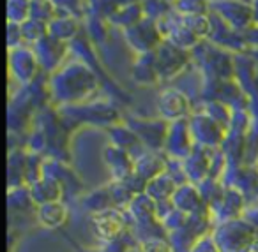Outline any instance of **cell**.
Wrapping results in <instances>:
<instances>
[{
  "instance_id": "obj_2",
  "label": "cell",
  "mask_w": 258,
  "mask_h": 252,
  "mask_svg": "<svg viewBox=\"0 0 258 252\" xmlns=\"http://www.w3.org/2000/svg\"><path fill=\"white\" fill-rule=\"evenodd\" d=\"M191 58L200 69L204 83H221L235 78V55L216 46L209 39L200 41L191 51Z\"/></svg>"
},
{
  "instance_id": "obj_38",
  "label": "cell",
  "mask_w": 258,
  "mask_h": 252,
  "mask_svg": "<svg viewBox=\"0 0 258 252\" xmlns=\"http://www.w3.org/2000/svg\"><path fill=\"white\" fill-rule=\"evenodd\" d=\"M244 39L249 46H258V25H253L247 32H244Z\"/></svg>"
},
{
  "instance_id": "obj_43",
  "label": "cell",
  "mask_w": 258,
  "mask_h": 252,
  "mask_svg": "<svg viewBox=\"0 0 258 252\" xmlns=\"http://www.w3.org/2000/svg\"><path fill=\"white\" fill-rule=\"evenodd\" d=\"M89 252H97V250H89Z\"/></svg>"
},
{
  "instance_id": "obj_21",
  "label": "cell",
  "mask_w": 258,
  "mask_h": 252,
  "mask_svg": "<svg viewBox=\"0 0 258 252\" xmlns=\"http://www.w3.org/2000/svg\"><path fill=\"white\" fill-rule=\"evenodd\" d=\"M166 167H168V162H166V157L161 155V152L145 150L142 155H138L135 159V173L145 182L165 173Z\"/></svg>"
},
{
  "instance_id": "obj_3",
  "label": "cell",
  "mask_w": 258,
  "mask_h": 252,
  "mask_svg": "<svg viewBox=\"0 0 258 252\" xmlns=\"http://www.w3.org/2000/svg\"><path fill=\"white\" fill-rule=\"evenodd\" d=\"M212 236L221 252H254L258 243V233L242 217L219 222Z\"/></svg>"
},
{
  "instance_id": "obj_37",
  "label": "cell",
  "mask_w": 258,
  "mask_h": 252,
  "mask_svg": "<svg viewBox=\"0 0 258 252\" xmlns=\"http://www.w3.org/2000/svg\"><path fill=\"white\" fill-rule=\"evenodd\" d=\"M189 252H221V250H219L212 233H205V234H202V236H198L197 240L191 243Z\"/></svg>"
},
{
  "instance_id": "obj_30",
  "label": "cell",
  "mask_w": 258,
  "mask_h": 252,
  "mask_svg": "<svg viewBox=\"0 0 258 252\" xmlns=\"http://www.w3.org/2000/svg\"><path fill=\"white\" fill-rule=\"evenodd\" d=\"M182 16V15H180ZM182 22L195 36H198L202 41L207 39L211 34V13L209 15H191V16H182Z\"/></svg>"
},
{
  "instance_id": "obj_39",
  "label": "cell",
  "mask_w": 258,
  "mask_h": 252,
  "mask_svg": "<svg viewBox=\"0 0 258 252\" xmlns=\"http://www.w3.org/2000/svg\"><path fill=\"white\" fill-rule=\"evenodd\" d=\"M117 8H124V6H131V4H142L144 0H113Z\"/></svg>"
},
{
  "instance_id": "obj_27",
  "label": "cell",
  "mask_w": 258,
  "mask_h": 252,
  "mask_svg": "<svg viewBox=\"0 0 258 252\" xmlns=\"http://www.w3.org/2000/svg\"><path fill=\"white\" fill-rule=\"evenodd\" d=\"M204 111L209 115V117L214 118V120L218 122L225 131H230V127H232V120H233V113H235V111H233L228 104H225L223 101H218V99L205 101Z\"/></svg>"
},
{
  "instance_id": "obj_40",
  "label": "cell",
  "mask_w": 258,
  "mask_h": 252,
  "mask_svg": "<svg viewBox=\"0 0 258 252\" xmlns=\"http://www.w3.org/2000/svg\"><path fill=\"white\" fill-rule=\"evenodd\" d=\"M251 8H253V22L254 25H258V0H249Z\"/></svg>"
},
{
  "instance_id": "obj_16",
  "label": "cell",
  "mask_w": 258,
  "mask_h": 252,
  "mask_svg": "<svg viewBox=\"0 0 258 252\" xmlns=\"http://www.w3.org/2000/svg\"><path fill=\"white\" fill-rule=\"evenodd\" d=\"M172 205L173 208L186 215H195V213H200L209 208L198 184H193V182L179 184L175 194L172 196Z\"/></svg>"
},
{
  "instance_id": "obj_18",
  "label": "cell",
  "mask_w": 258,
  "mask_h": 252,
  "mask_svg": "<svg viewBox=\"0 0 258 252\" xmlns=\"http://www.w3.org/2000/svg\"><path fill=\"white\" fill-rule=\"evenodd\" d=\"M27 187H29V194L36 206L46 205V203H53V201H62V198L66 194L64 184L51 177H41L39 180L32 182Z\"/></svg>"
},
{
  "instance_id": "obj_19",
  "label": "cell",
  "mask_w": 258,
  "mask_h": 252,
  "mask_svg": "<svg viewBox=\"0 0 258 252\" xmlns=\"http://www.w3.org/2000/svg\"><path fill=\"white\" fill-rule=\"evenodd\" d=\"M106 132L111 139V145H115V146H118V148L129 152L135 159L147 150L144 146V143L140 141V138L137 136V132L129 127L127 124H122L120 122V124H117V125H111V127L106 129Z\"/></svg>"
},
{
  "instance_id": "obj_12",
  "label": "cell",
  "mask_w": 258,
  "mask_h": 252,
  "mask_svg": "<svg viewBox=\"0 0 258 252\" xmlns=\"http://www.w3.org/2000/svg\"><path fill=\"white\" fill-rule=\"evenodd\" d=\"M158 25H159V30H161L163 37L168 39L170 43L177 44L179 48H182V50L193 51L202 41L200 37L195 36V34L184 25L182 16L175 11L163 16V18L158 22Z\"/></svg>"
},
{
  "instance_id": "obj_29",
  "label": "cell",
  "mask_w": 258,
  "mask_h": 252,
  "mask_svg": "<svg viewBox=\"0 0 258 252\" xmlns=\"http://www.w3.org/2000/svg\"><path fill=\"white\" fill-rule=\"evenodd\" d=\"M30 2L32 0H6V18L11 23L22 25L30 18Z\"/></svg>"
},
{
  "instance_id": "obj_13",
  "label": "cell",
  "mask_w": 258,
  "mask_h": 252,
  "mask_svg": "<svg viewBox=\"0 0 258 252\" xmlns=\"http://www.w3.org/2000/svg\"><path fill=\"white\" fill-rule=\"evenodd\" d=\"M30 48L36 53L37 62L41 65V71L51 74V72H55L58 67H62L66 64V55H68L69 50V43L58 41L48 34L44 39H41L39 43H36Z\"/></svg>"
},
{
  "instance_id": "obj_31",
  "label": "cell",
  "mask_w": 258,
  "mask_h": 252,
  "mask_svg": "<svg viewBox=\"0 0 258 252\" xmlns=\"http://www.w3.org/2000/svg\"><path fill=\"white\" fill-rule=\"evenodd\" d=\"M173 11L182 16L191 15H209L211 13V0H177Z\"/></svg>"
},
{
  "instance_id": "obj_9",
  "label": "cell",
  "mask_w": 258,
  "mask_h": 252,
  "mask_svg": "<svg viewBox=\"0 0 258 252\" xmlns=\"http://www.w3.org/2000/svg\"><path fill=\"white\" fill-rule=\"evenodd\" d=\"M90 229L92 234L103 243L122 236L125 229V215L117 206H108L104 210L90 213Z\"/></svg>"
},
{
  "instance_id": "obj_10",
  "label": "cell",
  "mask_w": 258,
  "mask_h": 252,
  "mask_svg": "<svg viewBox=\"0 0 258 252\" xmlns=\"http://www.w3.org/2000/svg\"><path fill=\"white\" fill-rule=\"evenodd\" d=\"M125 124L137 132L144 146L152 152H163L170 122L163 118H127Z\"/></svg>"
},
{
  "instance_id": "obj_7",
  "label": "cell",
  "mask_w": 258,
  "mask_h": 252,
  "mask_svg": "<svg viewBox=\"0 0 258 252\" xmlns=\"http://www.w3.org/2000/svg\"><path fill=\"white\" fill-rule=\"evenodd\" d=\"M156 55V67L159 72V79L161 81H168L173 79L193 62L191 58V51L182 50L177 44L170 43L168 39H165L159 48L154 51Z\"/></svg>"
},
{
  "instance_id": "obj_1",
  "label": "cell",
  "mask_w": 258,
  "mask_h": 252,
  "mask_svg": "<svg viewBox=\"0 0 258 252\" xmlns=\"http://www.w3.org/2000/svg\"><path fill=\"white\" fill-rule=\"evenodd\" d=\"M48 99L55 106H80L92 101L97 87V76L85 62L71 60L48 76Z\"/></svg>"
},
{
  "instance_id": "obj_24",
  "label": "cell",
  "mask_w": 258,
  "mask_h": 252,
  "mask_svg": "<svg viewBox=\"0 0 258 252\" xmlns=\"http://www.w3.org/2000/svg\"><path fill=\"white\" fill-rule=\"evenodd\" d=\"M80 29H82L80 18L73 15H64V13L57 15L48 23V34L55 39L64 41V43H71L80 34Z\"/></svg>"
},
{
  "instance_id": "obj_5",
  "label": "cell",
  "mask_w": 258,
  "mask_h": 252,
  "mask_svg": "<svg viewBox=\"0 0 258 252\" xmlns=\"http://www.w3.org/2000/svg\"><path fill=\"white\" fill-rule=\"evenodd\" d=\"M187 122H189L195 145L205 146V148H211V150H218L225 145L228 131H225L205 111H193L187 117Z\"/></svg>"
},
{
  "instance_id": "obj_26",
  "label": "cell",
  "mask_w": 258,
  "mask_h": 252,
  "mask_svg": "<svg viewBox=\"0 0 258 252\" xmlns=\"http://www.w3.org/2000/svg\"><path fill=\"white\" fill-rule=\"evenodd\" d=\"M145 18V11H144V4H131V6H124V8H118L113 15L108 20V25H113L117 29H120L122 32L131 27H135L137 23H140Z\"/></svg>"
},
{
  "instance_id": "obj_35",
  "label": "cell",
  "mask_w": 258,
  "mask_h": 252,
  "mask_svg": "<svg viewBox=\"0 0 258 252\" xmlns=\"http://www.w3.org/2000/svg\"><path fill=\"white\" fill-rule=\"evenodd\" d=\"M55 8L58 9V15H73L76 18H82L83 8H85V0H51Z\"/></svg>"
},
{
  "instance_id": "obj_36",
  "label": "cell",
  "mask_w": 258,
  "mask_h": 252,
  "mask_svg": "<svg viewBox=\"0 0 258 252\" xmlns=\"http://www.w3.org/2000/svg\"><path fill=\"white\" fill-rule=\"evenodd\" d=\"M6 44H8V50H15V48L25 44L22 34V25L11 22L6 23Z\"/></svg>"
},
{
  "instance_id": "obj_14",
  "label": "cell",
  "mask_w": 258,
  "mask_h": 252,
  "mask_svg": "<svg viewBox=\"0 0 258 252\" xmlns=\"http://www.w3.org/2000/svg\"><path fill=\"white\" fill-rule=\"evenodd\" d=\"M156 108H158L159 118H163L166 122L182 120V118H187L193 113L189 97L179 89L163 90L158 97Z\"/></svg>"
},
{
  "instance_id": "obj_23",
  "label": "cell",
  "mask_w": 258,
  "mask_h": 252,
  "mask_svg": "<svg viewBox=\"0 0 258 252\" xmlns=\"http://www.w3.org/2000/svg\"><path fill=\"white\" fill-rule=\"evenodd\" d=\"M68 206L64 201H53L46 205L36 206V219L43 227L48 229H58L68 222Z\"/></svg>"
},
{
  "instance_id": "obj_11",
  "label": "cell",
  "mask_w": 258,
  "mask_h": 252,
  "mask_svg": "<svg viewBox=\"0 0 258 252\" xmlns=\"http://www.w3.org/2000/svg\"><path fill=\"white\" fill-rule=\"evenodd\" d=\"M193 148H195V139H193V134H191V127H189L187 118L170 122L163 153H165L168 159L184 160L193 152Z\"/></svg>"
},
{
  "instance_id": "obj_41",
  "label": "cell",
  "mask_w": 258,
  "mask_h": 252,
  "mask_svg": "<svg viewBox=\"0 0 258 252\" xmlns=\"http://www.w3.org/2000/svg\"><path fill=\"white\" fill-rule=\"evenodd\" d=\"M125 252H144V248H142V245H140V243H133Z\"/></svg>"
},
{
  "instance_id": "obj_32",
  "label": "cell",
  "mask_w": 258,
  "mask_h": 252,
  "mask_svg": "<svg viewBox=\"0 0 258 252\" xmlns=\"http://www.w3.org/2000/svg\"><path fill=\"white\" fill-rule=\"evenodd\" d=\"M58 15V9L51 0H32L30 2V18L50 23Z\"/></svg>"
},
{
  "instance_id": "obj_4",
  "label": "cell",
  "mask_w": 258,
  "mask_h": 252,
  "mask_svg": "<svg viewBox=\"0 0 258 252\" xmlns=\"http://www.w3.org/2000/svg\"><path fill=\"white\" fill-rule=\"evenodd\" d=\"M211 13L235 32H247L254 25L249 0H211Z\"/></svg>"
},
{
  "instance_id": "obj_20",
  "label": "cell",
  "mask_w": 258,
  "mask_h": 252,
  "mask_svg": "<svg viewBox=\"0 0 258 252\" xmlns=\"http://www.w3.org/2000/svg\"><path fill=\"white\" fill-rule=\"evenodd\" d=\"M214 215H218L221 219V222L232 219H239L244 213V194L242 191L235 187H230L226 185L225 192H223V198L218 201V205L214 208H211Z\"/></svg>"
},
{
  "instance_id": "obj_6",
  "label": "cell",
  "mask_w": 258,
  "mask_h": 252,
  "mask_svg": "<svg viewBox=\"0 0 258 252\" xmlns=\"http://www.w3.org/2000/svg\"><path fill=\"white\" fill-rule=\"evenodd\" d=\"M8 69L18 85L30 87L37 79L41 72V65L34 50L27 44L18 46L15 50H8Z\"/></svg>"
},
{
  "instance_id": "obj_22",
  "label": "cell",
  "mask_w": 258,
  "mask_h": 252,
  "mask_svg": "<svg viewBox=\"0 0 258 252\" xmlns=\"http://www.w3.org/2000/svg\"><path fill=\"white\" fill-rule=\"evenodd\" d=\"M133 79L142 87H151V85L161 83L158 67H156L154 51H152V53L137 55L135 64H133Z\"/></svg>"
},
{
  "instance_id": "obj_34",
  "label": "cell",
  "mask_w": 258,
  "mask_h": 252,
  "mask_svg": "<svg viewBox=\"0 0 258 252\" xmlns=\"http://www.w3.org/2000/svg\"><path fill=\"white\" fill-rule=\"evenodd\" d=\"M144 252H175L172 241L166 240L165 236H147L140 241Z\"/></svg>"
},
{
  "instance_id": "obj_8",
  "label": "cell",
  "mask_w": 258,
  "mask_h": 252,
  "mask_svg": "<svg viewBox=\"0 0 258 252\" xmlns=\"http://www.w3.org/2000/svg\"><path fill=\"white\" fill-rule=\"evenodd\" d=\"M125 43L131 50L137 55H144V53H152L159 48V44L165 41L159 25L156 20H151L145 16L140 23H137L131 29L124 30L122 32Z\"/></svg>"
},
{
  "instance_id": "obj_42",
  "label": "cell",
  "mask_w": 258,
  "mask_h": 252,
  "mask_svg": "<svg viewBox=\"0 0 258 252\" xmlns=\"http://www.w3.org/2000/svg\"><path fill=\"white\" fill-rule=\"evenodd\" d=\"M163 2H166V4H170V6H173L177 2V0H163Z\"/></svg>"
},
{
  "instance_id": "obj_33",
  "label": "cell",
  "mask_w": 258,
  "mask_h": 252,
  "mask_svg": "<svg viewBox=\"0 0 258 252\" xmlns=\"http://www.w3.org/2000/svg\"><path fill=\"white\" fill-rule=\"evenodd\" d=\"M142 4H144L145 16L151 20H156V22H159L163 16H166L168 13L173 11V6L166 4L163 0H144Z\"/></svg>"
},
{
  "instance_id": "obj_17",
  "label": "cell",
  "mask_w": 258,
  "mask_h": 252,
  "mask_svg": "<svg viewBox=\"0 0 258 252\" xmlns=\"http://www.w3.org/2000/svg\"><path fill=\"white\" fill-rule=\"evenodd\" d=\"M103 159L110 170L113 182H120L135 173V157L111 143L103 150Z\"/></svg>"
},
{
  "instance_id": "obj_28",
  "label": "cell",
  "mask_w": 258,
  "mask_h": 252,
  "mask_svg": "<svg viewBox=\"0 0 258 252\" xmlns=\"http://www.w3.org/2000/svg\"><path fill=\"white\" fill-rule=\"evenodd\" d=\"M22 34L27 46H34V44L39 43L41 39H44L48 36V23L29 18L22 23Z\"/></svg>"
},
{
  "instance_id": "obj_15",
  "label": "cell",
  "mask_w": 258,
  "mask_h": 252,
  "mask_svg": "<svg viewBox=\"0 0 258 252\" xmlns=\"http://www.w3.org/2000/svg\"><path fill=\"white\" fill-rule=\"evenodd\" d=\"M212 157H214V150L195 145L193 152L182 160V170L184 175H186V180L193 182V184H202L204 180H207L211 177Z\"/></svg>"
},
{
  "instance_id": "obj_25",
  "label": "cell",
  "mask_w": 258,
  "mask_h": 252,
  "mask_svg": "<svg viewBox=\"0 0 258 252\" xmlns=\"http://www.w3.org/2000/svg\"><path fill=\"white\" fill-rule=\"evenodd\" d=\"M177 187H179V182L168 173V170L165 173H161L159 177L152 178L147 182V187H145V194L151 196L156 203H165L172 201V196L175 194Z\"/></svg>"
}]
</instances>
